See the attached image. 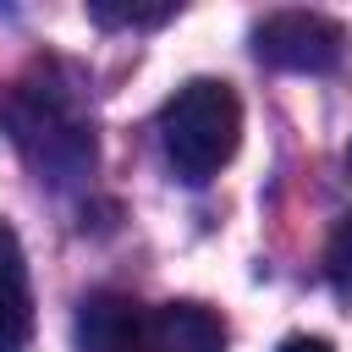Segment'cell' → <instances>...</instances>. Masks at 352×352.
Segmentation results:
<instances>
[{
	"label": "cell",
	"instance_id": "6da1fadb",
	"mask_svg": "<svg viewBox=\"0 0 352 352\" xmlns=\"http://www.w3.org/2000/svg\"><path fill=\"white\" fill-rule=\"evenodd\" d=\"M0 121L38 176L72 182L94 170V110L82 77L66 60H33L0 94Z\"/></svg>",
	"mask_w": 352,
	"mask_h": 352
},
{
	"label": "cell",
	"instance_id": "7a4b0ae2",
	"mask_svg": "<svg viewBox=\"0 0 352 352\" xmlns=\"http://www.w3.org/2000/svg\"><path fill=\"white\" fill-rule=\"evenodd\" d=\"M160 143H165V160H170L176 182L204 187L209 176H220V165L242 143V99H236V88L220 82V77L182 82L160 110Z\"/></svg>",
	"mask_w": 352,
	"mask_h": 352
},
{
	"label": "cell",
	"instance_id": "3957f363",
	"mask_svg": "<svg viewBox=\"0 0 352 352\" xmlns=\"http://www.w3.org/2000/svg\"><path fill=\"white\" fill-rule=\"evenodd\" d=\"M253 55L275 72H336L346 55V33L319 11H270L253 28Z\"/></svg>",
	"mask_w": 352,
	"mask_h": 352
},
{
	"label": "cell",
	"instance_id": "277c9868",
	"mask_svg": "<svg viewBox=\"0 0 352 352\" xmlns=\"http://www.w3.org/2000/svg\"><path fill=\"white\" fill-rule=\"evenodd\" d=\"M126 352H226V324L204 302H165L143 308Z\"/></svg>",
	"mask_w": 352,
	"mask_h": 352
},
{
	"label": "cell",
	"instance_id": "5b68a950",
	"mask_svg": "<svg viewBox=\"0 0 352 352\" xmlns=\"http://www.w3.org/2000/svg\"><path fill=\"white\" fill-rule=\"evenodd\" d=\"M33 336V292L16 231L0 220V352H22Z\"/></svg>",
	"mask_w": 352,
	"mask_h": 352
},
{
	"label": "cell",
	"instance_id": "8992f818",
	"mask_svg": "<svg viewBox=\"0 0 352 352\" xmlns=\"http://www.w3.org/2000/svg\"><path fill=\"white\" fill-rule=\"evenodd\" d=\"M138 302L121 297V292H94L82 308H77V346L82 352H126L132 346V330H138Z\"/></svg>",
	"mask_w": 352,
	"mask_h": 352
},
{
	"label": "cell",
	"instance_id": "52a82bcc",
	"mask_svg": "<svg viewBox=\"0 0 352 352\" xmlns=\"http://www.w3.org/2000/svg\"><path fill=\"white\" fill-rule=\"evenodd\" d=\"M88 16L99 28H160L176 16V6H110V0H94Z\"/></svg>",
	"mask_w": 352,
	"mask_h": 352
},
{
	"label": "cell",
	"instance_id": "ba28073f",
	"mask_svg": "<svg viewBox=\"0 0 352 352\" xmlns=\"http://www.w3.org/2000/svg\"><path fill=\"white\" fill-rule=\"evenodd\" d=\"M324 275L341 297H352V209L341 214V226L330 231V248H324Z\"/></svg>",
	"mask_w": 352,
	"mask_h": 352
},
{
	"label": "cell",
	"instance_id": "9c48e42d",
	"mask_svg": "<svg viewBox=\"0 0 352 352\" xmlns=\"http://www.w3.org/2000/svg\"><path fill=\"white\" fill-rule=\"evenodd\" d=\"M275 352H330V341L324 336H286Z\"/></svg>",
	"mask_w": 352,
	"mask_h": 352
}]
</instances>
